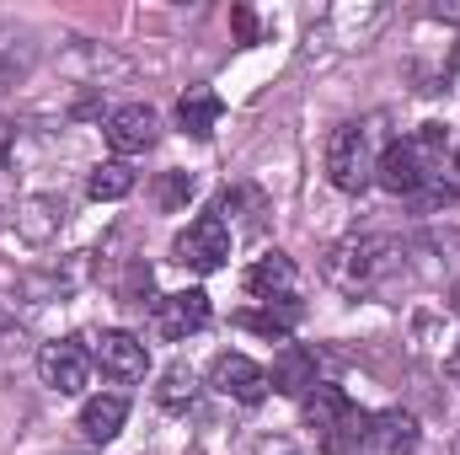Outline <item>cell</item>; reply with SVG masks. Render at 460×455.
Masks as SVG:
<instances>
[{
	"label": "cell",
	"mask_w": 460,
	"mask_h": 455,
	"mask_svg": "<svg viewBox=\"0 0 460 455\" xmlns=\"http://www.w3.org/2000/svg\"><path fill=\"white\" fill-rule=\"evenodd\" d=\"M193 397H199V375H193L188 364H172V370L161 375V386H155V402H161L166 413H188Z\"/></svg>",
	"instance_id": "20"
},
{
	"label": "cell",
	"mask_w": 460,
	"mask_h": 455,
	"mask_svg": "<svg viewBox=\"0 0 460 455\" xmlns=\"http://www.w3.org/2000/svg\"><path fill=\"white\" fill-rule=\"evenodd\" d=\"M59 226H65V199H49V193L22 199V210H16V236H22V241L43 246V241L59 236Z\"/></svg>",
	"instance_id": "13"
},
{
	"label": "cell",
	"mask_w": 460,
	"mask_h": 455,
	"mask_svg": "<svg viewBox=\"0 0 460 455\" xmlns=\"http://www.w3.org/2000/svg\"><path fill=\"white\" fill-rule=\"evenodd\" d=\"M364 445H369V413L348 407L343 418L332 424V434L322 440V455H364Z\"/></svg>",
	"instance_id": "18"
},
{
	"label": "cell",
	"mask_w": 460,
	"mask_h": 455,
	"mask_svg": "<svg viewBox=\"0 0 460 455\" xmlns=\"http://www.w3.org/2000/svg\"><path fill=\"white\" fill-rule=\"evenodd\" d=\"M193 172H161V183H155V210L161 215H177V210H188V199H193Z\"/></svg>",
	"instance_id": "21"
},
{
	"label": "cell",
	"mask_w": 460,
	"mask_h": 455,
	"mask_svg": "<svg viewBox=\"0 0 460 455\" xmlns=\"http://www.w3.org/2000/svg\"><path fill=\"white\" fill-rule=\"evenodd\" d=\"M220 118H226V103H220L209 86H188V97L177 103V123H182V134H193V139H209V134L220 129Z\"/></svg>",
	"instance_id": "16"
},
{
	"label": "cell",
	"mask_w": 460,
	"mask_h": 455,
	"mask_svg": "<svg viewBox=\"0 0 460 455\" xmlns=\"http://www.w3.org/2000/svg\"><path fill=\"white\" fill-rule=\"evenodd\" d=\"M172 257H177L182 268H193V273H215V268H226L230 226L220 220V215H199V220H188V230H177V241H172Z\"/></svg>",
	"instance_id": "2"
},
{
	"label": "cell",
	"mask_w": 460,
	"mask_h": 455,
	"mask_svg": "<svg viewBox=\"0 0 460 455\" xmlns=\"http://www.w3.org/2000/svg\"><path fill=\"white\" fill-rule=\"evenodd\" d=\"M445 370H450V380H460V353H450V364H445Z\"/></svg>",
	"instance_id": "28"
},
{
	"label": "cell",
	"mask_w": 460,
	"mask_h": 455,
	"mask_svg": "<svg viewBox=\"0 0 460 455\" xmlns=\"http://www.w3.org/2000/svg\"><path fill=\"white\" fill-rule=\"evenodd\" d=\"M456 311H460V284H456Z\"/></svg>",
	"instance_id": "29"
},
{
	"label": "cell",
	"mask_w": 460,
	"mask_h": 455,
	"mask_svg": "<svg viewBox=\"0 0 460 455\" xmlns=\"http://www.w3.org/2000/svg\"><path fill=\"white\" fill-rule=\"evenodd\" d=\"M418 418L391 407V413H369V445L364 455H418Z\"/></svg>",
	"instance_id": "9"
},
{
	"label": "cell",
	"mask_w": 460,
	"mask_h": 455,
	"mask_svg": "<svg viewBox=\"0 0 460 455\" xmlns=\"http://www.w3.org/2000/svg\"><path fill=\"white\" fill-rule=\"evenodd\" d=\"M450 204H456V188H450L445 177H429V183L412 193V210H418V215H439V210H450Z\"/></svg>",
	"instance_id": "23"
},
{
	"label": "cell",
	"mask_w": 460,
	"mask_h": 455,
	"mask_svg": "<svg viewBox=\"0 0 460 455\" xmlns=\"http://www.w3.org/2000/svg\"><path fill=\"white\" fill-rule=\"evenodd\" d=\"M150 290H155L150 263H128V273H123V284H118V300H123L128 311H145V306H155V300H150Z\"/></svg>",
	"instance_id": "22"
},
{
	"label": "cell",
	"mask_w": 460,
	"mask_h": 455,
	"mask_svg": "<svg viewBox=\"0 0 460 455\" xmlns=\"http://www.w3.org/2000/svg\"><path fill=\"white\" fill-rule=\"evenodd\" d=\"M327 177H332V188H343V193H364V188H369V177H375L369 129L338 123V129L327 134Z\"/></svg>",
	"instance_id": "1"
},
{
	"label": "cell",
	"mask_w": 460,
	"mask_h": 455,
	"mask_svg": "<svg viewBox=\"0 0 460 455\" xmlns=\"http://www.w3.org/2000/svg\"><path fill=\"white\" fill-rule=\"evenodd\" d=\"M456 172H460V150H456Z\"/></svg>",
	"instance_id": "30"
},
{
	"label": "cell",
	"mask_w": 460,
	"mask_h": 455,
	"mask_svg": "<svg viewBox=\"0 0 460 455\" xmlns=\"http://www.w3.org/2000/svg\"><path fill=\"white\" fill-rule=\"evenodd\" d=\"M150 322H155V333H161L166 343L193 338V333L209 322V295H204V290H177V295H161V300L150 306Z\"/></svg>",
	"instance_id": "6"
},
{
	"label": "cell",
	"mask_w": 460,
	"mask_h": 455,
	"mask_svg": "<svg viewBox=\"0 0 460 455\" xmlns=\"http://www.w3.org/2000/svg\"><path fill=\"white\" fill-rule=\"evenodd\" d=\"M38 375L49 391L59 397H81L92 386V353L81 348V338H54L38 348Z\"/></svg>",
	"instance_id": "3"
},
{
	"label": "cell",
	"mask_w": 460,
	"mask_h": 455,
	"mask_svg": "<svg viewBox=\"0 0 460 455\" xmlns=\"http://www.w3.org/2000/svg\"><path fill=\"white\" fill-rule=\"evenodd\" d=\"M5 156H11V123L0 118V166H5Z\"/></svg>",
	"instance_id": "27"
},
{
	"label": "cell",
	"mask_w": 460,
	"mask_h": 455,
	"mask_svg": "<svg viewBox=\"0 0 460 455\" xmlns=\"http://www.w3.org/2000/svg\"><path fill=\"white\" fill-rule=\"evenodd\" d=\"M123 424H128V402L108 391V397H86V407H81V434L86 440H97V445H108L123 434Z\"/></svg>",
	"instance_id": "15"
},
{
	"label": "cell",
	"mask_w": 460,
	"mask_h": 455,
	"mask_svg": "<svg viewBox=\"0 0 460 455\" xmlns=\"http://www.w3.org/2000/svg\"><path fill=\"white\" fill-rule=\"evenodd\" d=\"M134 193V172L123 166V161H102L92 177H86V199H97V204H118V199H128Z\"/></svg>",
	"instance_id": "19"
},
{
	"label": "cell",
	"mask_w": 460,
	"mask_h": 455,
	"mask_svg": "<svg viewBox=\"0 0 460 455\" xmlns=\"http://www.w3.org/2000/svg\"><path fill=\"white\" fill-rule=\"evenodd\" d=\"M429 177H439V172L412 150V139H391V145L380 150V161H375V183H380L385 193H396V199H412Z\"/></svg>",
	"instance_id": "4"
},
{
	"label": "cell",
	"mask_w": 460,
	"mask_h": 455,
	"mask_svg": "<svg viewBox=\"0 0 460 455\" xmlns=\"http://www.w3.org/2000/svg\"><path fill=\"white\" fill-rule=\"evenodd\" d=\"M257 455H300V451H295L284 434H273V440H262V445H257Z\"/></svg>",
	"instance_id": "26"
},
{
	"label": "cell",
	"mask_w": 460,
	"mask_h": 455,
	"mask_svg": "<svg viewBox=\"0 0 460 455\" xmlns=\"http://www.w3.org/2000/svg\"><path fill=\"white\" fill-rule=\"evenodd\" d=\"M348 407V391L343 386H332V380H316L311 391H305V402H300V418H305V429H316V440H327L332 434V424L343 418Z\"/></svg>",
	"instance_id": "14"
},
{
	"label": "cell",
	"mask_w": 460,
	"mask_h": 455,
	"mask_svg": "<svg viewBox=\"0 0 460 455\" xmlns=\"http://www.w3.org/2000/svg\"><path fill=\"white\" fill-rule=\"evenodd\" d=\"M246 290L262 295V300H284V295H295V257H284V252L257 257L252 273H246Z\"/></svg>",
	"instance_id": "17"
},
{
	"label": "cell",
	"mask_w": 460,
	"mask_h": 455,
	"mask_svg": "<svg viewBox=\"0 0 460 455\" xmlns=\"http://www.w3.org/2000/svg\"><path fill=\"white\" fill-rule=\"evenodd\" d=\"M380 241L375 236H353L343 246H332V257H327V279L332 284H343V290H358V284H369L375 273H380Z\"/></svg>",
	"instance_id": "8"
},
{
	"label": "cell",
	"mask_w": 460,
	"mask_h": 455,
	"mask_svg": "<svg viewBox=\"0 0 460 455\" xmlns=\"http://www.w3.org/2000/svg\"><path fill=\"white\" fill-rule=\"evenodd\" d=\"M445 145H450V134H445V123H423L418 134H412V150L439 172V161H445Z\"/></svg>",
	"instance_id": "24"
},
{
	"label": "cell",
	"mask_w": 460,
	"mask_h": 455,
	"mask_svg": "<svg viewBox=\"0 0 460 455\" xmlns=\"http://www.w3.org/2000/svg\"><path fill=\"white\" fill-rule=\"evenodd\" d=\"M155 134H161V123H155V113L145 103H128V108H118L108 118V145L118 156H145L155 145Z\"/></svg>",
	"instance_id": "10"
},
{
	"label": "cell",
	"mask_w": 460,
	"mask_h": 455,
	"mask_svg": "<svg viewBox=\"0 0 460 455\" xmlns=\"http://www.w3.org/2000/svg\"><path fill=\"white\" fill-rule=\"evenodd\" d=\"M268 386L279 397H305L316 386V353L305 343H284L279 359H273V370H268Z\"/></svg>",
	"instance_id": "11"
},
{
	"label": "cell",
	"mask_w": 460,
	"mask_h": 455,
	"mask_svg": "<svg viewBox=\"0 0 460 455\" xmlns=\"http://www.w3.org/2000/svg\"><path fill=\"white\" fill-rule=\"evenodd\" d=\"M209 386L230 397V402H241V407H257L273 386H268V370L257 364V359H246V353H220L215 359V370H209Z\"/></svg>",
	"instance_id": "5"
},
{
	"label": "cell",
	"mask_w": 460,
	"mask_h": 455,
	"mask_svg": "<svg viewBox=\"0 0 460 455\" xmlns=\"http://www.w3.org/2000/svg\"><path fill=\"white\" fill-rule=\"evenodd\" d=\"M305 317V306L295 300V295H284V300H268L262 311H241L235 317V327H246V333H257V338H273L284 343L289 333H295V322Z\"/></svg>",
	"instance_id": "12"
},
{
	"label": "cell",
	"mask_w": 460,
	"mask_h": 455,
	"mask_svg": "<svg viewBox=\"0 0 460 455\" xmlns=\"http://www.w3.org/2000/svg\"><path fill=\"white\" fill-rule=\"evenodd\" d=\"M92 364H102V375H113L118 386H134L150 370V348L134 338V333H123V327H108L97 338V348H92Z\"/></svg>",
	"instance_id": "7"
},
{
	"label": "cell",
	"mask_w": 460,
	"mask_h": 455,
	"mask_svg": "<svg viewBox=\"0 0 460 455\" xmlns=\"http://www.w3.org/2000/svg\"><path fill=\"white\" fill-rule=\"evenodd\" d=\"M230 27H235V38H241V43H257V32H262V27H257V16H252L246 5H235V11H230Z\"/></svg>",
	"instance_id": "25"
}]
</instances>
